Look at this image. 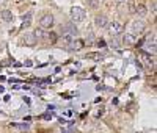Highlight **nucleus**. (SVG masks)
Segmentation results:
<instances>
[{
  "label": "nucleus",
  "instance_id": "nucleus-1",
  "mask_svg": "<svg viewBox=\"0 0 157 133\" xmlns=\"http://www.w3.org/2000/svg\"><path fill=\"white\" fill-rule=\"evenodd\" d=\"M71 17H72V20H75V22H82V20L85 19V9L80 8V6L71 8Z\"/></svg>",
  "mask_w": 157,
  "mask_h": 133
},
{
  "label": "nucleus",
  "instance_id": "nucleus-2",
  "mask_svg": "<svg viewBox=\"0 0 157 133\" xmlns=\"http://www.w3.org/2000/svg\"><path fill=\"white\" fill-rule=\"evenodd\" d=\"M107 28H109L110 35L115 38V36H118V35H121V33H123L124 27H123V24H120V22H112V24L107 25Z\"/></svg>",
  "mask_w": 157,
  "mask_h": 133
},
{
  "label": "nucleus",
  "instance_id": "nucleus-3",
  "mask_svg": "<svg viewBox=\"0 0 157 133\" xmlns=\"http://www.w3.org/2000/svg\"><path fill=\"white\" fill-rule=\"evenodd\" d=\"M39 24H41L43 28H50V27L54 25V16L52 14H44L41 17V20H39Z\"/></svg>",
  "mask_w": 157,
  "mask_h": 133
},
{
  "label": "nucleus",
  "instance_id": "nucleus-4",
  "mask_svg": "<svg viewBox=\"0 0 157 133\" xmlns=\"http://www.w3.org/2000/svg\"><path fill=\"white\" fill-rule=\"evenodd\" d=\"M130 28H132V31L134 33H130V35H137V33H141L143 30H145V22L143 20H134L132 22V25H130Z\"/></svg>",
  "mask_w": 157,
  "mask_h": 133
},
{
  "label": "nucleus",
  "instance_id": "nucleus-5",
  "mask_svg": "<svg viewBox=\"0 0 157 133\" xmlns=\"http://www.w3.org/2000/svg\"><path fill=\"white\" fill-rule=\"evenodd\" d=\"M61 30H63V33H69V35H72V36H77V33H78L77 27L72 25V24H64V25H61Z\"/></svg>",
  "mask_w": 157,
  "mask_h": 133
},
{
  "label": "nucleus",
  "instance_id": "nucleus-6",
  "mask_svg": "<svg viewBox=\"0 0 157 133\" xmlns=\"http://www.w3.org/2000/svg\"><path fill=\"white\" fill-rule=\"evenodd\" d=\"M94 24L99 27V28H105V27L109 25V20H107V17L104 16V14H99V16H96Z\"/></svg>",
  "mask_w": 157,
  "mask_h": 133
},
{
  "label": "nucleus",
  "instance_id": "nucleus-7",
  "mask_svg": "<svg viewBox=\"0 0 157 133\" xmlns=\"http://www.w3.org/2000/svg\"><path fill=\"white\" fill-rule=\"evenodd\" d=\"M134 13H137V14H138L140 17L146 16V6L143 5V3H138V5H135V3H134Z\"/></svg>",
  "mask_w": 157,
  "mask_h": 133
},
{
  "label": "nucleus",
  "instance_id": "nucleus-8",
  "mask_svg": "<svg viewBox=\"0 0 157 133\" xmlns=\"http://www.w3.org/2000/svg\"><path fill=\"white\" fill-rule=\"evenodd\" d=\"M83 47V41H80V39H72V42L66 47L69 50H78V49H82Z\"/></svg>",
  "mask_w": 157,
  "mask_h": 133
},
{
  "label": "nucleus",
  "instance_id": "nucleus-9",
  "mask_svg": "<svg viewBox=\"0 0 157 133\" xmlns=\"http://www.w3.org/2000/svg\"><path fill=\"white\" fill-rule=\"evenodd\" d=\"M123 44H126V46H132V44H135V36H134V35H130V33L123 35Z\"/></svg>",
  "mask_w": 157,
  "mask_h": 133
},
{
  "label": "nucleus",
  "instance_id": "nucleus-10",
  "mask_svg": "<svg viewBox=\"0 0 157 133\" xmlns=\"http://www.w3.org/2000/svg\"><path fill=\"white\" fill-rule=\"evenodd\" d=\"M0 17H2L3 22H11L13 19H14V17H13V13L10 9H3L2 13H0Z\"/></svg>",
  "mask_w": 157,
  "mask_h": 133
},
{
  "label": "nucleus",
  "instance_id": "nucleus-11",
  "mask_svg": "<svg viewBox=\"0 0 157 133\" xmlns=\"http://www.w3.org/2000/svg\"><path fill=\"white\" fill-rule=\"evenodd\" d=\"M21 41H22V44H27V46H33V44L36 42V39L33 38V35H24V36L21 38Z\"/></svg>",
  "mask_w": 157,
  "mask_h": 133
},
{
  "label": "nucleus",
  "instance_id": "nucleus-12",
  "mask_svg": "<svg viewBox=\"0 0 157 133\" xmlns=\"http://www.w3.org/2000/svg\"><path fill=\"white\" fill-rule=\"evenodd\" d=\"M72 39H74V36L72 35H69V33H63V38H61V41H63V44H64V47H68L71 42H72Z\"/></svg>",
  "mask_w": 157,
  "mask_h": 133
},
{
  "label": "nucleus",
  "instance_id": "nucleus-13",
  "mask_svg": "<svg viewBox=\"0 0 157 133\" xmlns=\"http://www.w3.org/2000/svg\"><path fill=\"white\" fill-rule=\"evenodd\" d=\"M11 127H13V128H19V130H22V131L29 130V124H16V122H13Z\"/></svg>",
  "mask_w": 157,
  "mask_h": 133
},
{
  "label": "nucleus",
  "instance_id": "nucleus-14",
  "mask_svg": "<svg viewBox=\"0 0 157 133\" xmlns=\"http://www.w3.org/2000/svg\"><path fill=\"white\" fill-rule=\"evenodd\" d=\"M33 38L38 39V41H39V39H43V38H44V31H43L41 28H36L35 33H33Z\"/></svg>",
  "mask_w": 157,
  "mask_h": 133
},
{
  "label": "nucleus",
  "instance_id": "nucleus-15",
  "mask_svg": "<svg viewBox=\"0 0 157 133\" xmlns=\"http://www.w3.org/2000/svg\"><path fill=\"white\" fill-rule=\"evenodd\" d=\"M30 22H32V13H27V14L24 16V27H29L30 25Z\"/></svg>",
  "mask_w": 157,
  "mask_h": 133
},
{
  "label": "nucleus",
  "instance_id": "nucleus-16",
  "mask_svg": "<svg viewBox=\"0 0 157 133\" xmlns=\"http://www.w3.org/2000/svg\"><path fill=\"white\" fill-rule=\"evenodd\" d=\"M110 46H112L113 49H120V47H121V44H120V41H118V39H116V38H113V39H112V44H110Z\"/></svg>",
  "mask_w": 157,
  "mask_h": 133
},
{
  "label": "nucleus",
  "instance_id": "nucleus-17",
  "mask_svg": "<svg viewBox=\"0 0 157 133\" xmlns=\"http://www.w3.org/2000/svg\"><path fill=\"white\" fill-rule=\"evenodd\" d=\"M88 3L91 8H98L99 6V0H88Z\"/></svg>",
  "mask_w": 157,
  "mask_h": 133
},
{
  "label": "nucleus",
  "instance_id": "nucleus-18",
  "mask_svg": "<svg viewBox=\"0 0 157 133\" xmlns=\"http://www.w3.org/2000/svg\"><path fill=\"white\" fill-rule=\"evenodd\" d=\"M86 41H90L88 44H93V41H94V36H93V33H90V35H88V38H86Z\"/></svg>",
  "mask_w": 157,
  "mask_h": 133
},
{
  "label": "nucleus",
  "instance_id": "nucleus-19",
  "mask_svg": "<svg viewBox=\"0 0 157 133\" xmlns=\"http://www.w3.org/2000/svg\"><path fill=\"white\" fill-rule=\"evenodd\" d=\"M98 46H99V47H105V41H104V39H99V41H98Z\"/></svg>",
  "mask_w": 157,
  "mask_h": 133
},
{
  "label": "nucleus",
  "instance_id": "nucleus-20",
  "mask_svg": "<svg viewBox=\"0 0 157 133\" xmlns=\"http://www.w3.org/2000/svg\"><path fill=\"white\" fill-rule=\"evenodd\" d=\"M93 60H102V55L99 57V53H93V57H91Z\"/></svg>",
  "mask_w": 157,
  "mask_h": 133
},
{
  "label": "nucleus",
  "instance_id": "nucleus-21",
  "mask_svg": "<svg viewBox=\"0 0 157 133\" xmlns=\"http://www.w3.org/2000/svg\"><path fill=\"white\" fill-rule=\"evenodd\" d=\"M49 39H50L52 42H55V39H57V36H55L54 33H50V35H49Z\"/></svg>",
  "mask_w": 157,
  "mask_h": 133
},
{
  "label": "nucleus",
  "instance_id": "nucleus-22",
  "mask_svg": "<svg viewBox=\"0 0 157 133\" xmlns=\"http://www.w3.org/2000/svg\"><path fill=\"white\" fill-rule=\"evenodd\" d=\"M16 2H17V3H19V2H22V0H16Z\"/></svg>",
  "mask_w": 157,
  "mask_h": 133
}]
</instances>
